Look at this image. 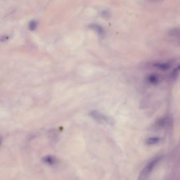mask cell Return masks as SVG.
Masks as SVG:
<instances>
[{
	"label": "cell",
	"mask_w": 180,
	"mask_h": 180,
	"mask_svg": "<svg viewBox=\"0 0 180 180\" xmlns=\"http://www.w3.org/2000/svg\"><path fill=\"white\" fill-rule=\"evenodd\" d=\"M88 27L89 29L96 32L100 38H103L105 37V31L101 25H99L98 24L92 23L88 25Z\"/></svg>",
	"instance_id": "obj_3"
},
{
	"label": "cell",
	"mask_w": 180,
	"mask_h": 180,
	"mask_svg": "<svg viewBox=\"0 0 180 180\" xmlns=\"http://www.w3.org/2000/svg\"><path fill=\"white\" fill-rule=\"evenodd\" d=\"M148 82L153 85L157 84L160 81V78L157 75L152 74L147 77Z\"/></svg>",
	"instance_id": "obj_5"
},
{
	"label": "cell",
	"mask_w": 180,
	"mask_h": 180,
	"mask_svg": "<svg viewBox=\"0 0 180 180\" xmlns=\"http://www.w3.org/2000/svg\"><path fill=\"white\" fill-rule=\"evenodd\" d=\"M179 72H180V66L178 65L177 67L175 68V69H174L171 75V77L172 78V79H177V78L179 74Z\"/></svg>",
	"instance_id": "obj_7"
},
{
	"label": "cell",
	"mask_w": 180,
	"mask_h": 180,
	"mask_svg": "<svg viewBox=\"0 0 180 180\" xmlns=\"http://www.w3.org/2000/svg\"><path fill=\"white\" fill-rule=\"evenodd\" d=\"M38 27V23L36 21H31L29 23V29L31 31L35 30Z\"/></svg>",
	"instance_id": "obj_8"
},
{
	"label": "cell",
	"mask_w": 180,
	"mask_h": 180,
	"mask_svg": "<svg viewBox=\"0 0 180 180\" xmlns=\"http://www.w3.org/2000/svg\"><path fill=\"white\" fill-rule=\"evenodd\" d=\"M0 143H1V140H0Z\"/></svg>",
	"instance_id": "obj_10"
},
{
	"label": "cell",
	"mask_w": 180,
	"mask_h": 180,
	"mask_svg": "<svg viewBox=\"0 0 180 180\" xmlns=\"http://www.w3.org/2000/svg\"><path fill=\"white\" fill-rule=\"evenodd\" d=\"M45 161H46V162H47L48 163L50 164H53L55 162V160L51 157H47V158L45 159Z\"/></svg>",
	"instance_id": "obj_9"
},
{
	"label": "cell",
	"mask_w": 180,
	"mask_h": 180,
	"mask_svg": "<svg viewBox=\"0 0 180 180\" xmlns=\"http://www.w3.org/2000/svg\"><path fill=\"white\" fill-rule=\"evenodd\" d=\"M161 141V138L157 137H153L148 138L147 141V144L148 145H153L158 144Z\"/></svg>",
	"instance_id": "obj_6"
},
{
	"label": "cell",
	"mask_w": 180,
	"mask_h": 180,
	"mask_svg": "<svg viewBox=\"0 0 180 180\" xmlns=\"http://www.w3.org/2000/svg\"><path fill=\"white\" fill-rule=\"evenodd\" d=\"M161 160V157H157L152 160L151 161H150L141 171L138 179L139 180L146 179L150 175V174L151 173L152 171L154 170V167H156V165L158 164Z\"/></svg>",
	"instance_id": "obj_1"
},
{
	"label": "cell",
	"mask_w": 180,
	"mask_h": 180,
	"mask_svg": "<svg viewBox=\"0 0 180 180\" xmlns=\"http://www.w3.org/2000/svg\"><path fill=\"white\" fill-rule=\"evenodd\" d=\"M89 115L95 121L103 124L113 125L114 121L109 116L103 114L97 111H91L89 113Z\"/></svg>",
	"instance_id": "obj_2"
},
{
	"label": "cell",
	"mask_w": 180,
	"mask_h": 180,
	"mask_svg": "<svg viewBox=\"0 0 180 180\" xmlns=\"http://www.w3.org/2000/svg\"><path fill=\"white\" fill-rule=\"evenodd\" d=\"M154 66L162 70H167L171 68V65L167 62H157L154 64Z\"/></svg>",
	"instance_id": "obj_4"
}]
</instances>
